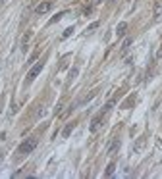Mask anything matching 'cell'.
<instances>
[{
	"label": "cell",
	"mask_w": 162,
	"mask_h": 179,
	"mask_svg": "<svg viewBox=\"0 0 162 179\" xmlns=\"http://www.w3.org/2000/svg\"><path fill=\"white\" fill-rule=\"evenodd\" d=\"M35 148H37V139H35V137H29V139H25L23 143L19 145L18 152H19V154H31Z\"/></svg>",
	"instance_id": "cell-1"
},
{
	"label": "cell",
	"mask_w": 162,
	"mask_h": 179,
	"mask_svg": "<svg viewBox=\"0 0 162 179\" xmlns=\"http://www.w3.org/2000/svg\"><path fill=\"white\" fill-rule=\"evenodd\" d=\"M43 66H45L43 62H37V64H35V66L29 70V73H27V79H25V81H27V83H31V81H33V79H35V77H37L39 73H41V70H43Z\"/></svg>",
	"instance_id": "cell-2"
},
{
	"label": "cell",
	"mask_w": 162,
	"mask_h": 179,
	"mask_svg": "<svg viewBox=\"0 0 162 179\" xmlns=\"http://www.w3.org/2000/svg\"><path fill=\"white\" fill-rule=\"evenodd\" d=\"M102 116H104V112H101V114H97L95 118H93V122H91V125H89V129H91V133H95V131H98V127H101V122H102Z\"/></svg>",
	"instance_id": "cell-3"
},
{
	"label": "cell",
	"mask_w": 162,
	"mask_h": 179,
	"mask_svg": "<svg viewBox=\"0 0 162 179\" xmlns=\"http://www.w3.org/2000/svg\"><path fill=\"white\" fill-rule=\"evenodd\" d=\"M52 8V2H41L37 8H35V14H39V15H43V14H46L48 10Z\"/></svg>",
	"instance_id": "cell-4"
},
{
	"label": "cell",
	"mask_w": 162,
	"mask_h": 179,
	"mask_svg": "<svg viewBox=\"0 0 162 179\" xmlns=\"http://www.w3.org/2000/svg\"><path fill=\"white\" fill-rule=\"evenodd\" d=\"M118 148H120V141H118V139H112V143L108 145V148H106V154L114 156V154L118 152Z\"/></svg>",
	"instance_id": "cell-5"
},
{
	"label": "cell",
	"mask_w": 162,
	"mask_h": 179,
	"mask_svg": "<svg viewBox=\"0 0 162 179\" xmlns=\"http://www.w3.org/2000/svg\"><path fill=\"white\" fill-rule=\"evenodd\" d=\"M74 127H75V123H74V122L68 123L66 127H64V131H62V137H64V139H68V137L71 135V131H74Z\"/></svg>",
	"instance_id": "cell-6"
},
{
	"label": "cell",
	"mask_w": 162,
	"mask_h": 179,
	"mask_svg": "<svg viewBox=\"0 0 162 179\" xmlns=\"http://www.w3.org/2000/svg\"><path fill=\"white\" fill-rule=\"evenodd\" d=\"M29 39H31V31H27L23 37H21V50L25 52L27 50V44H29Z\"/></svg>",
	"instance_id": "cell-7"
},
{
	"label": "cell",
	"mask_w": 162,
	"mask_h": 179,
	"mask_svg": "<svg viewBox=\"0 0 162 179\" xmlns=\"http://www.w3.org/2000/svg\"><path fill=\"white\" fill-rule=\"evenodd\" d=\"M125 29H127V23L122 21V23L116 27V35H118V37H124V35H125Z\"/></svg>",
	"instance_id": "cell-8"
},
{
	"label": "cell",
	"mask_w": 162,
	"mask_h": 179,
	"mask_svg": "<svg viewBox=\"0 0 162 179\" xmlns=\"http://www.w3.org/2000/svg\"><path fill=\"white\" fill-rule=\"evenodd\" d=\"M131 43H133V39H125V41H124V44H122V54H125V52L129 50Z\"/></svg>",
	"instance_id": "cell-9"
},
{
	"label": "cell",
	"mask_w": 162,
	"mask_h": 179,
	"mask_svg": "<svg viewBox=\"0 0 162 179\" xmlns=\"http://www.w3.org/2000/svg\"><path fill=\"white\" fill-rule=\"evenodd\" d=\"M154 18H162V2L154 4Z\"/></svg>",
	"instance_id": "cell-10"
},
{
	"label": "cell",
	"mask_w": 162,
	"mask_h": 179,
	"mask_svg": "<svg viewBox=\"0 0 162 179\" xmlns=\"http://www.w3.org/2000/svg\"><path fill=\"white\" fill-rule=\"evenodd\" d=\"M114 170H116V164H114V162H110V164H108V168H106V171H104V175L110 177L112 173H114Z\"/></svg>",
	"instance_id": "cell-11"
},
{
	"label": "cell",
	"mask_w": 162,
	"mask_h": 179,
	"mask_svg": "<svg viewBox=\"0 0 162 179\" xmlns=\"http://www.w3.org/2000/svg\"><path fill=\"white\" fill-rule=\"evenodd\" d=\"M64 15H66V12H60V14H56V15H54V18H52V19H50V21H48V23L52 25V23H56V21H60V19H62V18H64Z\"/></svg>",
	"instance_id": "cell-12"
},
{
	"label": "cell",
	"mask_w": 162,
	"mask_h": 179,
	"mask_svg": "<svg viewBox=\"0 0 162 179\" xmlns=\"http://www.w3.org/2000/svg\"><path fill=\"white\" fill-rule=\"evenodd\" d=\"M145 146V139H139L137 143H135V146H133V150H141Z\"/></svg>",
	"instance_id": "cell-13"
},
{
	"label": "cell",
	"mask_w": 162,
	"mask_h": 179,
	"mask_svg": "<svg viewBox=\"0 0 162 179\" xmlns=\"http://www.w3.org/2000/svg\"><path fill=\"white\" fill-rule=\"evenodd\" d=\"M74 31H75V29H74V27H68V29H66V31H64V33H62V39H68V37H70V35H71V33H74Z\"/></svg>",
	"instance_id": "cell-14"
},
{
	"label": "cell",
	"mask_w": 162,
	"mask_h": 179,
	"mask_svg": "<svg viewBox=\"0 0 162 179\" xmlns=\"http://www.w3.org/2000/svg\"><path fill=\"white\" fill-rule=\"evenodd\" d=\"M74 77H77V67H74V70L70 71V81H71V79H74Z\"/></svg>",
	"instance_id": "cell-15"
},
{
	"label": "cell",
	"mask_w": 162,
	"mask_h": 179,
	"mask_svg": "<svg viewBox=\"0 0 162 179\" xmlns=\"http://www.w3.org/2000/svg\"><path fill=\"white\" fill-rule=\"evenodd\" d=\"M98 27V21H95V23H91V25H89V27H87V31H93V29H97Z\"/></svg>",
	"instance_id": "cell-16"
},
{
	"label": "cell",
	"mask_w": 162,
	"mask_h": 179,
	"mask_svg": "<svg viewBox=\"0 0 162 179\" xmlns=\"http://www.w3.org/2000/svg\"><path fill=\"white\" fill-rule=\"evenodd\" d=\"M2 158H4V156H2V154H0V162H2Z\"/></svg>",
	"instance_id": "cell-17"
},
{
	"label": "cell",
	"mask_w": 162,
	"mask_h": 179,
	"mask_svg": "<svg viewBox=\"0 0 162 179\" xmlns=\"http://www.w3.org/2000/svg\"><path fill=\"white\" fill-rule=\"evenodd\" d=\"M0 4H2V0H0Z\"/></svg>",
	"instance_id": "cell-18"
}]
</instances>
